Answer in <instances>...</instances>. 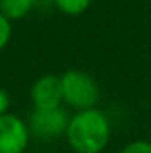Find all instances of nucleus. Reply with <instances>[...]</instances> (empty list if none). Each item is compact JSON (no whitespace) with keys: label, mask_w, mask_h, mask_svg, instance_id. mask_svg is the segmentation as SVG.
Here are the masks:
<instances>
[{"label":"nucleus","mask_w":151,"mask_h":153,"mask_svg":"<svg viewBox=\"0 0 151 153\" xmlns=\"http://www.w3.org/2000/svg\"><path fill=\"white\" fill-rule=\"evenodd\" d=\"M110 134L109 117L93 107L71 116L64 135L75 153H101L110 143Z\"/></svg>","instance_id":"1"},{"label":"nucleus","mask_w":151,"mask_h":153,"mask_svg":"<svg viewBox=\"0 0 151 153\" xmlns=\"http://www.w3.org/2000/svg\"><path fill=\"white\" fill-rule=\"evenodd\" d=\"M61 85H62V102L78 111L93 109L98 102L100 91L94 82V78L80 70H70L64 75H61Z\"/></svg>","instance_id":"2"},{"label":"nucleus","mask_w":151,"mask_h":153,"mask_svg":"<svg viewBox=\"0 0 151 153\" xmlns=\"http://www.w3.org/2000/svg\"><path fill=\"white\" fill-rule=\"evenodd\" d=\"M70 116L62 107L57 109H34L29 119L30 135H36L41 141H52L66 134Z\"/></svg>","instance_id":"3"},{"label":"nucleus","mask_w":151,"mask_h":153,"mask_svg":"<svg viewBox=\"0 0 151 153\" xmlns=\"http://www.w3.org/2000/svg\"><path fill=\"white\" fill-rule=\"evenodd\" d=\"M30 141L29 125L16 114L0 116V153H25Z\"/></svg>","instance_id":"4"},{"label":"nucleus","mask_w":151,"mask_h":153,"mask_svg":"<svg viewBox=\"0 0 151 153\" xmlns=\"http://www.w3.org/2000/svg\"><path fill=\"white\" fill-rule=\"evenodd\" d=\"M30 100L34 109H57L62 107V85L61 76L44 75L38 78L30 89Z\"/></svg>","instance_id":"5"},{"label":"nucleus","mask_w":151,"mask_h":153,"mask_svg":"<svg viewBox=\"0 0 151 153\" xmlns=\"http://www.w3.org/2000/svg\"><path fill=\"white\" fill-rule=\"evenodd\" d=\"M32 7V0H0V14L9 22L25 18Z\"/></svg>","instance_id":"6"},{"label":"nucleus","mask_w":151,"mask_h":153,"mask_svg":"<svg viewBox=\"0 0 151 153\" xmlns=\"http://www.w3.org/2000/svg\"><path fill=\"white\" fill-rule=\"evenodd\" d=\"M91 2L93 0H53V5L68 16H78L89 9Z\"/></svg>","instance_id":"7"},{"label":"nucleus","mask_w":151,"mask_h":153,"mask_svg":"<svg viewBox=\"0 0 151 153\" xmlns=\"http://www.w3.org/2000/svg\"><path fill=\"white\" fill-rule=\"evenodd\" d=\"M119 153H151V143L144 139H137L128 143Z\"/></svg>","instance_id":"8"},{"label":"nucleus","mask_w":151,"mask_h":153,"mask_svg":"<svg viewBox=\"0 0 151 153\" xmlns=\"http://www.w3.org/2000/svg\"><path fill=\"white\" fill-rule=\"evenodd\" d=\"M11 34H13L11 22L0 14V50H4L7 46V43L11 41Z\"/></svg>","instance_id":"9"},{"label":"nucleus","mask_w":151,"mask_h":153,"mask_svg":"<svg viewBox=\"0 0 151 153\" xmlns=\"http://www.w3.org/2000/svg\"><path fill=\"white\" fill-rule=\"evenodd\" d=\"M9 105H11V98H9V94H7L4 89H0V116L7 114Z\"/></svg>","instance_id":"10"},{"label":"nucleus","mask_w":151,"mask_h":153,"mask_svg":"<svg viewBox=\"0 0 151 153\" xmlns=\"http://www.w3.org/2000/svg\"><path fill=\"white\" fill-rule=\"evenodd\" d=\"M53 0H32V5L34 7H44V5H48V4H52Z\"/></svg>","instance_id":"11"}]
</instances>
